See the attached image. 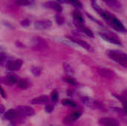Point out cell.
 <instances>
[{"instance_id":"6da1fadb","label":"cell","mask_w":127,"mask_h":126,"mask_svg":"<svg viewBox=\"0 0 127 126\" xmlns=\"http://www.w3.org/2000/svg\"><path fill=\"white\" fill-rule=\"evenodd\" d=\"M92 4L93 8L97 12L98 14H100L103 19L116 31L122 33H127V28L125 25L121 22L120 19H118L115 16H114L112 13H111L109 11L104 10L102 9L95 1V0H92Z\"/></svg>"},{"instance_id":"7a4b0ae2","label":"cell","mask_w":127,"mask_h":126,"mask_svg":"<svg viewBox=\"0 0 127 126\" xmlns=\"http://www.w3.org/2000/svg\"><path fill=\"white\" fill-rule=\"evenodd\" d=\"M106 54L113 61L122 66L127 67V53L118 50H108Z\"/></svg>"},{"instance_id":"3957f363","label":"cell","mask_w":127,"mask_h":126,"mask_svg":"<svg viewBox=\"0 0 127 126\" xmlns=\"http://www.w3.org/2000/svg\"><path fill=\"white\" fill-rule=\"evenodd\" d=\"M98 35L106 42L113 44V45H119V46H122V42L120 39V38L115 33L109 32V31H103V32H99Z\"/></svg>"},{"instance_id":"277c9868","label":"cell","mask_w":127,"mask_h":126,"mask_svg":"<svg viewBox=\"0 0 127 126\" xmlns=\"http://www.w3.org/2000/svg\"><path fill=\"white\" fill-rule=\"evenodd\" d=\"M34 28L38 30H45L49 29L52 26V22L49 19L37 20L33 24Z\"/></svg>"},{"instance_id":"5b68a950","label":"cell","mask_w":127,"mask_h":126,"mask_svg":"<svg viewBox=\"0 0 127 126\" xmlns=\"http://www.w3.org/2000/svg\"><path fill=\"white\" fill-rule=\"evenodd\" d=\"M19 116L25 117H31L35 114V111L30 106H19L16 108Z\"/></svg>"},{"instance_id":"8992f818","label":"cell","mask_w":127,"mask_h":126,"mask_svg":"<svg viewBox=\"0 0 127 126\" xmlns=\"http://www.w3.org/2000/svg\"><path fill=\"white\" fill-rule=\"evenodd\" d=\"M83 103L86 105L87 107L90 108H102V104L98 102L97 101L94 100L92 98L89 97H83L81 99Z\"/></svg>"},{"instance_id":"52a82bcc","label":"cell","mask_w":127,"mask_h":126,"mask_svg":"<svg viewBox=\"0 0 127 126\" xmlns=\"http://www.w3.org/2000/svg\"><path fill=\"white\" fill-rule=\"evenodd\" d=\"M68 39L69 41H71L73 43H74L75 45H77L78 46L84 48L85 50H86L88 51H93L92 47L89 43H87L86 42H85L83 40H81V39H79L74 38V37H70V36H68Z\"/></svg>"},{"instance_id":"ba28073f","label":"cell","mask_w":127,"mask_h":126,"mask_svg":"<svg viewBox=\"0 0 127 126\" xmlns=\"http://www.w3.org/2000/svg\"><path fill=\"white\" fill-rule=\"evenodd\" d=\"M97 71L99 75L101 76L108 78V79H112L114 78L116 75V74L111 69L106 68H97Z\"/></svg>"},{"instance_id":"9c48e42d","label":"cell","mask_w":127,"mask_h":126,"mask_svg":"<svg viewBox=\"0 0 127 126\" xmlns=\"http://www.w3.org/2000/svg\"><path fill=\"white\" fill-rule=\"evenodd\" d=\"M99 123L103 126H119V123L117 120L111 117H103L99 120Z\"/></svg>"},{"instance_id":"30bf717a","label":"cell","mask_w":127,"mask_h":126,"mask_svg":"<svg viewBox=\"0 0 127 126\" xmlns=\"http://www.w3.org/2000/svg\"><path fill=\"white\" fill-rule=\"evenodd\" d=\"M22 64L23 61L22 59H15L9 61L7 65V68L9 71H18L21 68Z\"/></svg>"},{"instance_id":"8fae6325","label":"cell","mask_w":127,"mask_h":126,"mask_svg":"<svg viewBox=\"0 0 127 126\" xmlns=\"http://www.w3.org/2000/svg\"><path fill=\"white\" fill-rule=\"evenodd\" d=\"M81 116V113L79 111H75L73 112L71 114H69L68 115H67L64 119H63V123L66 125L68 124H71L74 122H75L77 119L80 118V117Z\"/></svg>"},{"instance_id":"7c38bea8","label":"cell","mask_w":127,"mask_h":126,"mask_svg":"<svg viewBox=\"0 0 127 126\" xmlns=\"http://www.w3.org/2000/svg\"><path fill=\"white\" fill-rule=\"evenodd\" d=\"M74 25L76 26V27L83 33H84L85 35H86L87 36L90 37V38H93L94 37V33L89 28L87 27L84 23H74Z\"/></svg>"},{"instance_id":"4fadbf2b","label":"cell","mask_w":127,"mask_h":126,"mask_svg":"<svg viewBox=\"0 0 127 126\" xmlns=\"http://www.w3.org/2000/svg\"><path fill=\"white\" fill-rule=\"evenodd\" d=\"M44 6L47 8L51 9V10H54L58 13H61L63 10V7L60 5V3L54 1H46L44 3Z\"/></svg>"},{"instance_id":"5bb4252c","label":"cell","mask_w":127,"mask_h":126,"mask_svg":"<svg viewBox=\"0 0 127 126\" xmlns=\"http://www.w3.org/2000/svg\"><path fill=\"white\" fill-rule=\"evenodd\" d=\"M110 8L115 10H120L122 7L121 2L118 0H103Z\"/></svg>"},{"instance_id":"9a60e30c","label":"cell","mask_w":127,"mask_h":126,"mask_svg":"<svg viewBox=\"0 0 127 126\" xmlns=\"http://www.w3.org/2000/svg\"><path fill=\"white\" fill-rule=\"evenodd\" d=\"M17 82H18V79L14 75L6 76L1 79V82L5 84V85H14V84L17 83Z\"/></svg>"},{"instance_id":"2e32d148","label":"cell","mask_w":127,"mask_h":126,"mask_svg":"<svg viewBox=\"0 0 127 126\" xmlns=\"http://www.w3.org/2000/svg\"><path fill=\"white\" fill-rule=\"evenodd\" d=\"M48 102V97L45 95L39 96L38 97H35L31 100V104L33 105H39V104H45Z\"/></svg>"},{"instance_id":"e0dca14e","label":"cell","mask_w":127,"mask_h":126,"mask_svg":"<svg viewBox=\"0 0 127 126\" xmlns=\"http://www.w3.org/2000/svg\"><path fill=\"white\" fill-rule=\"evenodd\" d=\"M19 116L17 110L16 109H10L7 111H5V113L4 114V118L8 120H12L13 119H15L16 117H17Z\"/></svg>"},{"instance_id":"ac0fdd59","label":"cell","mask_w":127,"mask_h":126,"mask_svg":"<svg viewBox=\"0 0 127 126\" xmlns=\"http://www.w3.org/2000/svg\"><path fill=\"white\" fill-rule=\"evenodd\" d=\"M73 18H74V23H84V19L82 14L77 10L73 12Z\"/></svg>"},{"instance_id":"d6986e66","label":"cell","mask_w":127,"mask_h":126,"mask_svg":"<svg viewBox=\"0 0 127 126\" xmlns=\"http://www.w3.org/2000/svg\"><path fill=\"white\" fill-rule=\"evenodd\" d=\"M33 45H35L38 48H43L44 47H46V45H48L43 39L36 37L33 39Z\"/></svg>"},{"instance_id":"ffe728a7","label":"cell","mask_w":127,"mask_h":126,"mask_svg":"<svg viewBox=\"0 0 127 126\" xmlns=\"http://www.w3.org/2000/svg\"><path fill=\"white\" fill-rule=\"evenodd\" d=\"M35 3V0H15V4L18 6H30Z\"/></svg>"},{"instance_id":"44dd1931","label":"cell","mask_w":127,"mask_h":126,"mask_svg":"<svg viewBox=\"0 0 127 126\" xmlns=\"http://www.w3.org/2000/svg\"><path fill=\"white\" fill-rule=\"evenodd\" d=\"M16 84H17V87L19 88H21V89H26L29 86L28 82L26 79H19Z\"/></svg>"},{"instance_id":"7402d4cb","label":"cell","mask_w":127,"mask_h":126,"mask_svg":"<svg viewBox=\"0 0 127 126\" xmlns=\"http://www.w3.org/2000/svg\"><path fill=\"white\" fill-rule=\"evenodd\" d=\"M63 68H64V71L65 73L68 75V76H71V75H73L74 74V69L71 68V66L70 65H68V63H63Z\"/></svg>"},{"instance_id":"603a6c76","label":"cell","mask_w":127,"mask_h":126,"mask_svg":"<svg viewBox=\"0 0 127 126\" xmlns=\"http://www.w3.org/2000/svg\"><path fill=\"white\" fill-rule=\"evenodd\" d=\"M61 102L65 106H68V107H76L77 106V104L74 101L70 100H62Z\"/></svg>"},{"instance_id":"cb8c5ba5","label":"cell","mask_w":127,"mask_h":126,"mask_svg":"<svg viewBox=\"0 0 127 126\" xmlns=\"http://www.w3.org/2000/svg\"><path fill=\"white\" fill-rule=\"evenodd\" d=\"M55 20L57 22V23L60 25H62L64 24V22H65V19H64V17L61 15V14H57L56 16H55Z\"/></svg>"},{"instance_id":"d4e9b609","label":"cell","mask_w":127,"mask_h":126,"mask_svg":"<svg viewBox=\"0 0 127 126\" xmlns=\"http://www.w3.org/2000/svg\"><path fill=\"white\" fill-rule=\"evenodd\" d=\"M41 69L38 67H33L31 68V72L35 76H39L41 74Z\"/></svg>"},{"instance_id":"484cf974","label":"cell","mask_w":127,"mask_h":126,"mask_svg":"<svg viewBox=\"0 0 127 126\" xmlns=\"http://www.w3.org/2000/svg\"><path fill=\"white\" fill-rule=\"evenodd\" d=\"M63 79L65 80V82L71 84V85H75L76 84V82H75V79L74 78H72L71 76H67L63 78Z\"/></svg>"},{"instance_id":"4316f807","label":"cell","mask_w":127,"mask_h":126,"mask_svg":"<svg viewBox=\"0 0 127 126\" xmlns=\"http://www.w3.org/2000/svg\"><path fill=\"white\" fill-rule=\"evenodd\" d=\"M58 97H59V95H58V92L57 90H54L52 92H51V100L54 102H57L58 100Z\"/></svg>"},{"instance_id":"83f0119b","label":"cell","mask_w":127,"mask_h":126,"mask_svg":"<svg viewBox=\"0 0 127 126\" xmlns=\"http://www.w3.org/2000/svg\"><path fill=\"white\" fill-rule=\"evenodd\" d=\"M69 1L77 8H81L82 7V4L79 0H69Z\"/></svg>"},{"instance_id":"f1b7e54d","label":"cell","mask_w":127,"mask_h":126,"mask_svg":"<svg viewBox=\"0 0 127 126\" xmlns=\"http://www.w3.org/2000/svg\"><path fill=\"white\" fill-rule=\"evenodd\" d=\"M54 106L52 104H47L45 107V110L47 113H51L54 111Z\"/></svg>"},{"instance_id":"f546056e","label":"cell","mask_w":127,"mask_h":126,"mask_svg":"<svg viewBox=\"0 0 127 126\" xmlns=\"http://www.w3.org/2000/svg\"><path fill=\"white\" fill-rule=\"evenodd\" d=\"M117 98H118V100H120L121 101V102L123 103V105L124 107V109L125 111L127 112V100H126L125 98H122L121 97H118V96H115Z\"/></svg>"},{"instance_id":"4dcf8cb0","label":"cell","mask_w":127,"mask_h":126,"mask_svg":"<svg viewBox=\"0 0 127 126\" xmlns=\"http://www.w3.org/2000/svg\"><path fill=\"white\" fill-rule=\"evenodd\" d=\"M21 25L24 27H27L30 25V21L28 19H24L21 22Z\"/></svg>"},{"instance_id":"1f68e13d","label":"cell","mask_w":127,"mask_h":126,"mask_svg":"<svg viewBox=\"0 0 127 126\" xmlns=\"http://www.w3.org/2000/svg\"><path fill=\"white\" fill-rule=\"evenodd\" d=\"M1 97H2V98H4V99H5V98H6V94H5L4 91L3 90V88H1Z\"/></svg>"},{"instance_id":"d6a6232c","label":"cell","mask_w":127,"mask_h":126,"mask_svg":"<svg viewBox=\"0 0 127 126\" xmlns=\"http://www.w3.org/2000/svg\"><path fill=\"white\" fill-rule=\"evenodd\" d=\"M0 107H1V109H0V113H1V115H3V114H4V111H5L4 107V105H3L2 104L0 105Z\"/></svg>"},{"instance_id":"836d02e7","label":"cell","mask_w":127,"mask_h":126,"mask_svg":"<svg viewBox=\"0 0 127 126\" xmlns=\"http://www.w3.org/2000/svg\"><path fill=\"white\" fill-rule=\"evenodd\" d=\"M54 1H57V2H58V3H64L65 1V0H54Z\"/></svg>"},{"instance_id":"e575fe53","label":"cell","mask_w":127,"mask_h":126,"mask_svg":"<svg viewBox=\"0 0 127 126\" xmlns=\"http://www.w3.org/2000/svg\"></svg>"}]
</instances>
